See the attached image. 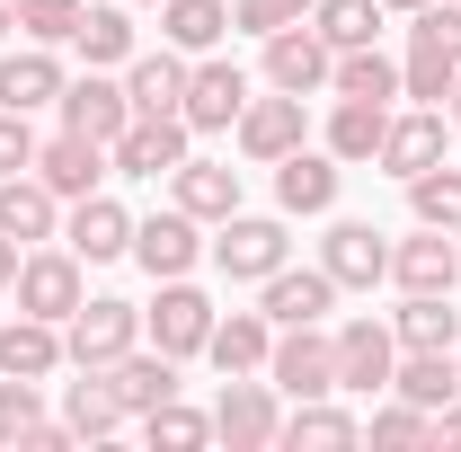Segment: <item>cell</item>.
Instances as JSON below:
<instances>
[{
	"instance_id": "obj_1",
	"label": "cell",
	"mask_w": 461,
	"mask_h": 452,
	"mask_svg": "<svg viewBox=\"0 0 461 452\" xmlns=\"http://www.w3.org/2000/svg\"><path fill=\"white\" fill-rule=\"evenodd\" d=\"M461 80V0H426L417 27H408V62H400V98L417 107H444Z\"/></svg>"
},
{
	"instance_id": "obj_2",
	"label": "cell",
	"mask_w": 461,
	"mask_h": 452,
	"mask_svg": "<svg viewBox=\"0 0 461 452\" xmlns=\"http://www.w3.org/2000/svg\"><path fill=\"white\" fill-rule=\"evenodd\" d=\"M285 258H293L285 213H222V222H213V267H222L230 284H267Z\"/></svg>"
},
{
	"instance_id": "obj_3",
	"label": "cell",
	"mask_w": 461,
	"mask_h": 452,
	"mask_svg": "<svg viewBox=\"0 0 461 452\" xmlns=\"http://www.w3.org/2000/svg\"><path fill=\"white\" fill-rule=\"evenodd\" d=\"M9 293H18V311H36V320H71V311L89 302V267H80L71 249H45V240H36V249L18 258V284H9Z\"/></svg>"
},
{
	"instance_id": "obj_4",
	"label": "cell",
	"mask_w": 461,
	"mask_h": 452,
	"mask_svg": "<svg viewBox=\"0 0 461 452\" xmlns=\"http://www.w3.org/2000/svg\"><path fill=\"white\" fill-rule=\"evenodd\" d=\"M124 346H142V311H133V302H115V293L80 302V311L62 320V355H71V364H89V373H107Z\"/></svg>"
},
{
	"instance_id": "obj_5",
	"label": "cell",
	"mask_w": 461,
	"mask_h": 452,
	"mask_svg": "<svg viewBox=\"0 0 461 452\" xmlns=\"http://www.w3.org/2000/svg\"><path fill=\"white\" fill-rule=\"evenodd\" d=\"M267 382L285 399H338V338L311 320V329H285L276 355H267Z\"/></svg>"
},
{
	"instance_id": "obj_6",
	"label": "cell",
	"mask_w": 461,
	"mask_h": 452,
	"mask_svg": "<svg viewBox=\"0 0 461 452\" xmlns=\"http://www.w3.org/2000/svg\"><path fill=\"white\" fill-rule=\"evenodd\" d=\"M213 435L230 452H267L285 435V408H276V382H249V373H222V399H213Z\"/></svg>"
},
{
	"instance_id": "obj_7",
	"label": "cell",
	"mask_w": 461,
	"mask_h": 452,
	"mask_svg": "<svg viewBox=\"0 0 461 452\" xmlns=\"http://www.w3.org/2000/svg\"><path fill=\"white\" fill-rule=\"evenodd\" d=\"M230 133H240V151H249L258 169H276L285 151H302V142H311V107H302L293 89H276V98H249Z\"/></svg>"
},
{
	"instance_id": "obj_8",
	"label": "cell",
	"mask_w": 461,
	"mask_h": 452,
	"mask_svg": "<svg viewBox=\"0 0 461 452\" xmlns=\"http://www.w3.org/2000/svg\"><path fill=\"white\" fill-rule=\"evenodd\" d=\"M213 320H222V311H213V302H204V293H195L186 276H169V284H160V302L142 311V329H151V346H160V355H177V364H186V355H204V338H213Z\"/></svg>"
},
{
	"instance_id": "obj_9",
	"label": "cell",
	"mask_w": 461,
	"mask_h": 452,
	"mask_svg": "<svg viewBox=\"0 0 461 452\" xmlns=\"http://www.w3.org/2000/svg\"><path fill=\"white\" fill-rule=\"evenodd\" d=\"M338 338V391L355 399H382L391 391V373H400V338L382 329V320H346V329H329Z\"/></svg>"
},
{
	"instance_id": "obj_10",
	"label": "cell",
	"mask_w": 461,
	"mask_h": 452,
	"mask_svg": "<svg viewBox=\"0 0 461 452\" xmlns=\"http://www.w3.org/2000/svg\"><path fill=\"white\" fill-rule=\"evenodd\" d=\"M62 249H71L80 267L133 258V213H124L115 195H71V213H62Z\"/></svg>"
},
{
	"instance_id": "obj_11",
	"label": "cell",
	"mask_w": 461,
	"mask_h": 452,
	"mask_svg": "<svg viewBox=\"0 0 461 452\" xmlns=\"http://www.w3.org/2000/svg\"><path fill=\"white\" fill-rule=\"evenodd\" d=\"M258 311H267V320H276V329H311V320H329V311H338V276H329V267H276V276L258 284Z\"/></svg>"
},
{
	"instance_id": "obj_12",
	"label": "cell",
	"mask_w": 461,
	"mask_h": 452,
	"mask_svg": "<svg viewBox=\"0 0 461 452\" xmlns=\"http://www.w3.org/2000/svg\"><path fill=\"white\" fill-rule=\"evenodd\" d=\"M338 186H346V160L329 151V142H320V151L302 142V151L276 160V213H329V204H338Z\"/></svg>"
},
{
	"instance_id": "obj_13",
	"label": "cell",
	"mask_w": 461,
	"mask_h": 452,
	"mask_svg": "<svg viewBox=\"0 0 461 452\" xmlns=\"http://www.w3.org/2000/svg\"><path fill=\"white\" fill-rule=\"evenodd\" d=\"M107 160L124 177H169L177 160H186V115H133V124L107 142Z\"/></svg>"
},
{
	"instance_id": "obj_14",
	"label": "cell",
	"mask_w": 461,
	"mask_h": 452,
	"mask_svg": "<svg viewBox=\"0 0 461 452\" xmlns=\"http://www.w3.org/2000/svg\"><path fill=\"white\" fill-rule=\"evenodd\" d=\"M329 71H338V54H329V36H320V27H285V36H267V89L320 98V89H329Z\"/></svg>"
},
{
	"instance_id": "obj_15",
	"label": "cell",
	"mask_w": 461,
	"mask_h": 452,
	"mask_svg": "<svg viewBox=\"0 0 461 452\" xmlns=\"http://www.w3.org/2000/svg\"><path fill=\"white\" fill-rule=\"evenodd\" d=\"M240 107H249V71L240 62H195L186 71V133H230L240 124Z\"/></svg>"
},
{
	"instance_id": "obj_16",
	"label": "cell",
	"mask_w": 461,
	"mask_h": 452,
	"mask_svg": "<svg viewBox=\"0 0 461 452\" xmlns=\"http://www.w3.org/2000/svg\"><path fill=\"white\" fill-rule=\"evenodd\" d=\"M62 133H89V142H115L124 124H133V98H124V80L107 71H89V80H62Z\"/></svg>"
},
{
	"instance_id": "obj_17",
	"label": "cell",
	"mask_w": 461,
	"mask_h": 452,
	"mask_svg": "<svg viewBox=\"0 0 461 452\" xmlns=\"http://www.w3.org/2000/svg\"><path fill=\"white\" fill-rule=\"evenodd\" d=\"M320 267L338 276V293H373V284L391 276V240L373 222H338L329 240H320Z\"/></svg>"
},
{
	"instance_id": "obj_18",
	"label": "cell",
	"mask_w": 461,
	"mask_h": 452,
	"mask_svg": "<svg viewBox=\"0 0 461 452\" xmlns=\"http://www.w3.org/2000/svg\"><path fill=\"white\" fill-rule=\"evenodd\" d=\"M133 258H142V276H151V284L186 276V267L204 258V240H195V213H186V204H169V213L133 222Z\"/></svg>"
},
{
	"instance_id": "obj_19",
	"label": "cell",
	"mask_w": 461,
	"mask_h": 452,
	"mask_svg": "<svg viewBox=\"0 0 461 452\" xmlns=\"http://www.w3.org/2000/svg\"><path fill=\"white\" fill-rule=\"evenodd\" d=\"M391 284H400V293H453V284H461L453 231L417 222V240H400V249H391Z\"/></svg>"
},
{
	"instance_id": "obj_20",
	"label": "cell",
	"mask_w": 461,
	"mask_h": 452,
	"mask_svg": "<svg viewBox=\"0 0 461 452\" xmlns=\"http://www.w3.org/2000/svg\"><path fill=\"white\" fill-rule=\"evenodd\" d=\"M62 364V320H36V311H18V320H0V373H18V382H54Z\"/></svg>"
},
{
	"instance_id": "obj_21",
	"label": "cell",
	"mask_w": 461,
	"mask_h": 452,
	"mask_svg": "<svg viewBox=\"0 0 461 452\" xmlns=\"http://www.w3.org/2000/svg\"><path fill=\"white\" fill-rule=\"evenodd\" d=\"M107 391H115L124 417H151L160 399H177V355H160V346H151V355H142V346H124V355L107 364Z\"/></svg>"
},
{
	"instance_id": "obj_22",
	"label": "cell",
	"mask_w": 461,
	"mask_h": 452,
	"mask_svg": "<svg viewBox=\"0 0 461 452\" xmlns=\"http://www.w3.org/2000/svg\"><path fill=\"white\" fill-rule=\"evenodd\" d=\"M107 142H89V133H54V142H36V177L54 186L62 204L71 195H98V177H107Z\"/></svg>"
},
{
	"instance_id": "obj_23",
	"label": "cell",
	"mask_w": 461,
	"mask_h": 452,
	"mask_svg": "<svg viewBox=\"0 0 461 452\" xmlns=\"http://www.w3.org/2000/svg\"><path fill=\"white\" fill-rule=\"evenodd\" d=\"M0 231H9L18 249H36V240H54V231H62V195H54V186H45L36 169L0 177Z\"/></svg>"
},
{
	"instance_id": "obj_24",
	"label": "cell",
	"mask_w": 461,
	"mask_h": 452,
	"mask_svg": "<svg viewBox=\"0 0 461 452\" xmlns=\"http://www.w3.org/2000/svg\"><path fill=\"white\" fill-rule=\"evenodd\" d=\"M435 160H444V107H408V115H391V133H382L373 169L417 177V169H435Z\"/></svg>"
},
{
	"instance_id": "obj_25",
	"label": "cell",
	"mask_w": 461,
	"mask_h": 452,
	"mask_svg": "<svg viewBox=\"0 0 461 452\" xmlns=\"http://www.w3.org/2000/svg\"><path fill=\"white\" fill-rule=\"evenodd\" d=\"M186 71H195V62L177 54V45L133 54V62H124V98H133V115H177V107H186Z\"/></svg>"
},
{
	"instance_id": "obj_26",
	"label": "cell",
	"mask_w": 461,
	"mask_h": 452,
	"mask_svg": "<svg viewBox=\"0 0 461 452\" xmlns=\"http://www.w3.org/2000/svg\"><path fill=\"white\" fill-rule=\"evenodd\" d=\"M169 204H186V213H195V222H222V213H240V169H230V160H195V151H186V160H177L169 169Z\"/></svg>"
},
{
	"instance_id": "obj_27",
	"label": "cell",
	"mask_w": 461,
	"mask_h": 452,
	"mask_svg": "<svg viewBox=\"0 0 461 452\" xmlns=\"http://www.w3.org/2000/svg\"><path fill=\"white\" fill-rule=\"evenodd\" d=\"M391 391L417 399V408H453V399H461V355H453V346H400Z\"/></svg>"
},
{
	"instance_id": "obj_28",
	"label": "cell",
	"mask_w": 461,
	"mask_h": 452,
	"mask_svg": "<svg viewBox=\"0 0 461 452\" xmlns=\"http://www.w3.org/2000/svg\"><path fill=\"white\" fill-rule=\"evenodd\" d=\"M54 98H62V62H54V45H18V54H0V107L36 115V107H54Z\"/></svg>"
},
{
	"instance_id": "obj_29",
	"label": "cell",
	"mask_w": 461,
	"mask_h": 452,
	"mask_svg": "<svg viewBox=\"0 0 461 452\" xmlns=\"http://www.w3.org/2000/svg\"><path fill=\"white\" fill-rule=\"evenodd\" d=\"M204 355H213V373H267V355H276V320H267V311H230V320H213Z\"/></svg>"
},
{
	"instance_id": "obj_30",
	"label": "cell",
	"mask_w": 461,
	"mask_h": 452,
	"mask_svg": "<svg viewBox=\"0 0 461 452\" xmlns=\"http://www.w3.org/2000/svg\"><path fill=\"white\" fill-rule=\"evenodd\" d=\"M329 98H373V107H391V98H400V62L382 54V45H346L338 71H329Z\"/></svg>"
},
{
	"instance_id": "obj_31",
	"label": "cell",
	"mask_w": 461,
	"mask_h": 452,
	"mask_svg": "<svg viewBox=\"0 0 461 452\" xmlns=\"http://www.w3.org/2000/svg\"><path fill=\"white\" fill-rule=\"evenodd\" d=\"M276 444H311V452H346V444H364V417H346V408H329V399H293V417H285V435Z\"/></svg>"
},
{
	"instance_id": "obj_32",
	"label": "cell",
	"mask_w": 461,
	"mask_h": 452,
	"mask_svg": "<svg viewBox=\"0 0 461 452\" xmlns=\"http://www.w3.org/2000/svg\"><path fill=\"white\" fill-rule=\"evenodd\" d=\"M80 62L89 71H115V62H133V0H107V9H80Z\"/></svg>"
},
{
	"instance_id": "obj_33",
	"label": "cell",
	"mask_w": 461,
	"mask_h": 452,
	"mask_svg": "<svg viewBox=\"0 0 461 452\" xmlns=\"http://www.w3.org/2000/svg\"><path fill=\"white\" fill-rule=\"evenodd\" d=\"M62 426H71L80 444H98V435H115V426H124V408H115L107 373H89V364H80V382H62Z\"/></svg>"
},
{
	"instance_id": "obj_34",
	"label": "cell",
	"mask_w": 461,
	"mask_h": 452,
	"mask_svg": "<svg viewBox=\"0 0 461 452\" xmlns=\"http://www.w3.org/2000/svg\"><path fill=\"white\" fill-rule=\"evenodd\" d=\"M382 133H391V107H373V98H338V115H329V151H338L346 169H364V160L382 151Z\"/></svg>"
},
{
	"instance_id": "obj_35",
	"label": "cell",
	"mask_w": 461,
	"mask_h": 452,
	"mask_svg": "<svg viewBox=\"0 0 461 452\" xmlns=\"http://www.w3.org/2000/svg\"><path fill=\"white\" fill-rule=\"evenodd\" d=\"M222 27H230L222 0H160V36H169L177 54H213V45H222Z\"/></svg>"
},
{
	"instance_id": "obj_36",
	"label": "cell",
	"mask_w": 461,
	"mask_h": 452,
	"mask_svg": "<svg viewBox=\"0 0 461 452\" xmlns=\"http://www.w3.org/2000/svg\"><path fill=\"white\" fill-rule=\"evenodd\" d=\"M391 338H400V346H453L461 338V311L444 302V293H408L400 311H391Z\"/></svg>"
},
{
	"instance_id": "obj_37",
	"label": "cell",
	"mask_w": 461,
	"mask_h": 452,
	"mask_svg": "<svg viewBox=\"0 0 461 452\" xmlns=\"http://www.w3.org/2000/svg\"><path fill=\"white\" fill-rule=\"evenodd\" d=\"M311 27L329 36V54L373 45V36H382V0H311Z\"/></svg>"
},
{
	"instance_id": "obj_38",
	"label": "cell",
	"mask_w": 461,
	"mask_h": 452,
	"mask_svg": "<svg viewBox=\"0 0 461 452\" xmlns=\"http://www.w3.org/2000/svg\"><path fill=\"white\" fill-rule=\"evenodd\" d=\"M408 213L435 222V231H461V169H444V160L417 169V177H408Z\"/></svg>"
},
{
	"instance_id": "obj_39",
	"label": "cell",
	"mask_w": 461,
	"mask_h": 452,
	"mask_svg": "<svg viewBox=\"0 0 461 452\" xmlns=\"http://www.w3.org/2000/svg\"><path fill=\"white\" fill-rule=\"evenodd\" d=\"M142 435L160 452H195V444H213V417H195V408H177V399H160L151 417H142Z\"/></svg>"
},
{
	"instance_id": "obj_40",
	"label": "cell",
	"mask_w": 461,
	"mask_h": 452,
	"mask_svg": "<svg viewBox=\"0 0 461 452\" xmlns=\"http://www.w3.org/2000/svg\"><path fill=\"white\" fill-rule=\"evenodd\" d=\"M364 435H373V444H435V408L391 399V408H373V417H364Z\"/></svg>"
},
{
	"instance_id": "obj_41",
	"label": "cell",
	"mask_w": 461,
	"mask_h": 452,
	"mask_svg": "<svg viewBox=\"0 0 461 452\" xmlns=\"http://www.w3.org/2000/svg\"><path fill=\"white\" fill-rule=\"evenodd\" d=\"M80 9H89V0H27V9H18V36H27V45H71V36H80Z\"/></svg>"
},
{
	"instance_id": "obj_42",
	"label": "cell",
	"mask_w": 461,
	"mask_h": 452,
	"mask_svg": "<svg viewBox=\"0 0 461 452\" xmlns=\"http://www.w3.org/2000/svg\"><path fill=\"white\" fill-rule=\"evenodd\" d=\"M45 382H18V373H0V444H27V426L45 417Z\"/></svg>"
},
{
	"instance_id": "obj_43",
	"label": "cell",
	"mask_w": 461,
	"mask_h": 452,
	"mask_svg": "<svg viewBox=\"0 0 461 452\" xmlns=\"http://www.w3.org/2000/svg\"><path fill=\"white\" fill-rule=\"evenodd\" d=\"M311 18V0H230V27H249V36H285Z\"/></svg>"
},
{
	"instance_id": "obj_44",
	"label": "cell",
	"mask_w": 461,
	"mask_h": 452,
	"mask_svg": "<svg viewBox=\"0 0 461 452\" xmlns=\"http://www.w3.org/2000/svg\"><path fill=\"white\" fill-rule=\"evenodd\" d=\"M18 169H36V124L18 107H0V177H18Z\"/></svg>"
},
{
	"instance_id": "obj_45",
	"label": "cell",
	"mask_w": 461,
	"mask_h": 452,
	"mask_svg": "<svg viewBox=\"0 0 461 452\" xmlns=\"http://www.w3.org/2000/svg\"><path fill=\"white\" fill-rule=\"evenodd\" d=\"M18 258H27V249H18V240H9V231H0V293H9V284H18Z\"/></svg>"
},
{
	"instance_id": "obj_46",
	"label": "cell",
	"mask_w": 461,
	"mask_h": 452,
	"mask_svg": "<svg viewBox=\"0 0 461 452\" xmlns=\"http://www.w3.org/2000/svg\"><path fill=\"white\" fill-rule=\"evenodd\" d=\"M435 444H461V399H453V408H435Z\"/></svg>"
},
{
	"instance_id": "obj_47",
	"label": "cell",
	"mask_w": 461,
	"mask_h": 452,
	"mask_svg": "<svg viewBox=\"0 0 461 452\" xmlns=\"http://www.w3.org/2000/svg\"><path fill=\"white\" fill-rule=\"evenodd\" d=\"M18 9H27V0H0V36H18Z\"/></svg>"
},
{
	"instance_id": "obj_48",
	"label": "cell",
	"mask_w": 461,
	"mask_h": 452,
	"mask_svg": "<svg viewBox=\"0 0 461 452\" xmlns=\"http://www.w3.org/2000/svg\"><path fill=\"white\" fill-rule=\"evenodd\" d=\"M382 9H400V18H417V9H426V0H382Z\"/></svg>"
},
{
	"instance_id": "obj_49",
	"label": "cell",
	"mask_w": 461,
	"mask_h": 452,
	"mask_svg": "<svg viewBox=\"0 0 461 452\" xmlns=\"http://www.w3.org/2000/svg\"><path fill=\"white\" fill-rule=\"evenodd\" d=\"M444 115H453V124H461V80H453V98H444Z\"/></svg>"
},
{
	"instance_id": "obj_50",
	"label": "cell",
	"mask_w": 461,
	"mask_h": 452,
	"mask_svg": "<svg viewBox=\"0 0 461 452\" xmlns=\"http://www.w3.org/2000/svg\"><path fill=\"white\" fill-rule=\"evenodd\" d=\"M133 9H160V0H133Z\"/></svg>"
},
{
	"instance_id": "obj_51",
	"label": "cell",
	"mask_w": 461,
	"mask_h": 452,
	"mask_svg": "<svg viewBox=\"0 0 461 452\" xmlns=\"http://www.w3.org/2000/svg\"><path fill=\"white\" fill-rule=\"evenodd\" d=\"M453 249H461V231H453Z\"/></svg>"
}]
</instances>
